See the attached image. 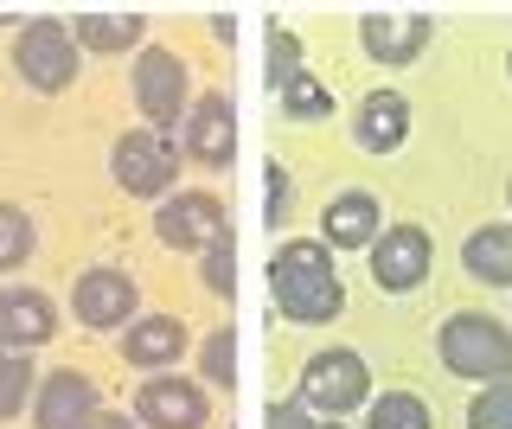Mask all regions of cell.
I'll use <instances>...</instances> for the list:
<instances>
[{
	"mask_svg": "<svg viewBox=\"0 0 512 429\" xmlns=\"http://www.w3.org/2000/svg\"><path fill=\"white\" fill-rule=\"evenodd\" d=\"M199 385L237 391V327H231V321L205 333V346H199Z\"/></svg>",
	"mask_w": 512,
	"mask_h": 429,
	"instance_id": "cell-21",
	"label": "cell"
},
{
	"mask_svg": "<svg viewBox=\"0 0 512 429\" xmlns=\"http://www.w3.org/2000/svg\"><path fill=\"white\" fill-rule=\"evenodd\" d=\"M263 429H314V410L301 404V397H282V404H269Z\"/></svg>",
	"mask_w": 512,
	"mask_h": 429,
	"instance_id": "cell-29",
	"label": "cell"
},
{
	"mask_svg": "<svg viewBox=\"0 0 512 429\" xmlns=\"http://www.w3.org/2000/svg\"><path fill=\"white\" fill-rule=\"evenodd\" d=\"M378 231H384V205L365 186H346L320 205V244L327 250H372Z\"/></svg>",
	"mask_w": 512,
	"mask_h": 429,
	"instance_id": "cell-15",
	"label": "cell"
},
{
	"mask_svg": "<svg viewBox=\"0 0 512 429\" xmlns=\"http://www.w3.org/2000/svg\"><path fill=\"white\" fill-rule=\"evenodd\" d=\"M77 39V52H96V58H116V52H141L148 45V13H77L64 20Z\"/></svg>",
	"mask_w": 512,
	"mask_h": 429,
	"instance_id": "cell-18",
	"label": "cell"
},
{
	"mask_svg": "<svg viewBox=\"0 0 512 429\" xmlns=\"http://www.w3.org/2000/svg\"><path fill=\"white\" fill-rule=\"evenodd\" d=\"M32 391H39L32 353H0V423H13L20 410H32Z\"/></svg>",
	"mask_w": 512,
	"mask_h": 429,
	"instance_id": "cell-22",
	"label": "cell"
},
{
	"mask_svg": "<svg viewBox=\"0 0 512 429\" xmlns=\"http://www.w3.org/2000/svg\"><path fill=\"white\" fill-rule=\"evenodd\" d=\"M436 359L448 378H468V385L512 378V327L487 308H461L436 327Z\"/></svg>",
	"mask_w": 512,
	"mask_h": 429,
	"instance_id": "cell-2",
	"label": "cell"
},
{
	"mask_svg": "<svg viewBox=\"0 0 512 429\" xmlns=\"http://www.w3.org/2000/svg\"><path fill=\"white\" fill-rule=\"evenodd\" d=\"M71 314H77L84 333H128L135 314H141L135 276H128V269H109V263L84 269V276L71 282Z\"/></svg>",
	"mask_w": 512,
	"mask_h": 429,
	"instance_id": "cell-7",
	"label": "cell"
},
{
	"mask_svg": "<svg viewBox=\"0 0 512 429\" xmlns=\"http://www.w3.org/2000/svg\"><path fill=\"white\" fill-rule=\"evenodd\" d=\"M263 186H269V205H263V225L269 231H288V212H295V180H288L282 161L263 167Z\"/></svg>",
	"mask_w": 512,
	"mask_h": 429,
	"instance_id": "cell-28",
	"label": "cell"
},
{
	"mask_svg": "<svg viewBox=\"0 0 512 429\" xmlns=\"http://www.w3.org/2000/svg\"><path fill=\"white\" fill-rule=\"evenodd\" d=\"M128 97L141 109V129H180L192 109V84H186V58L167 45H141L135 65H128Z\"/></svg>",
	"mask_w": 512,
	"mask_h": 429,
	"instance_id": "cell-4",
	"label": "cell"
},
{
	"mask_svg": "<svg viewBox=\"0 0 512 429\" xmlns=\"http://www.w3.org/2000/svg\"><path fill=\"white\" fill-rule=\"evenodd\" d=\"M0 26H7V20H0Z\"/></svg>",
	"mask_w": 512,
	"mask_h": 429,
	"instance_id": "cell-35",
	"label": "cell"
},
{
	"mask_svg": "<svg viewBox=\"0 0 512 429\" xmlns=\"http://www.w3.org/2000/svg\"><path fill=\"white\" fill-rule=\"evenodd\" d=\"M461 269L480 289H512V225H480L461 244Z\"/></svg>",
	"mask_w": 512,
	"mask_h": 429,
	"instance_id": "cell-19",
	"label": "cell"
},
{
	"mask_svg": "<svg viewBox=\"0 0 512 429\" xmlns=\"http://www.w3.org/2000/svg\"><path fill=\"white\" fill-rule=\"evenodd\" d=\"M180 141L160 135V129H128L116 135V148H109V173H116L122 193L135 199H173V180H180Z\"/></svg>",
	"mask_w": 512,
	"mask_h": 429,
	"instance_id": "cell-6",
	"label": "cell"
},
{
	"mask_svg": "<svg viewBox=\"0 0 512 429\" xmlns=\"http://www.w3.org/2000/svg\"><path fill=\"white\" fill-rule=\"evenodd\" d=\"M506 77H512V52H506Z\"/></svg>",
	"mask_w": 512,
	"mask_h": 429,
	"instance_id": "cell-34",
	"label": "cell"
},
{
	"mask_svg": "<svg viewBox=\"0 0 512 429\" xmlns=\"http://www.w3.org/2000/svg\"><path fill=\"white\" fill-rule=\"evenodd\" d=\"M52 333H58V301L45 289H32V282L0 289V353H39V346H52Z\"/></svg>",
	"mask_w": 512,
	"mask_h": 429,
	"instance_id": "cell-13",
	"label": "cell"
},
{
	"mask_svg": "<svg viewBox=\"0 0 512 429\" xmlns=\"http://www.w3.org/2000/svg\"><path fill=\"white\" fill-rule=\"evenodd\" d=\"M141 429H205L212 417V397L205 385H192V378H173V372H154L135 385V410H128Z\"/></svg>",
	"mask_w": 512,
	"mask_h": 429,
	"instance_id": "cell-12",
	"label": "cell"
},
{
	"mask_svg": "<svg viewBox=\"0 0 512 429\" xmlns=\"http://www.w3.org/2000/svg\"><path fill=\"white\" fill-rule=\"evenodd\" d=\"M506 205H512V180H506Z\"/></svg>",
	"mask_w": 512,
	"mask_h": 429,
	"instance_id": "cell-33",
	"label": "cell"
},
{
	"mask_svg": "<svg viewBox=\"0 0 512 429\" xmlns=\"http://www.w3.org/2000/svg\"><path fill=\"white\" fill-rule=\"evenodd\" d=\"M269 301L295 327H327L346 314V282L333 276V250L320 237H288L269 257Z\"/></svg>",
	"mask_w": 512,
	"mask_h": 429,
	"instance_id": "cell-1",
	"label": "cell"
},
{
	"mask_svg": "<svg viewBox=\"0 0 512 429\" xmlns=\"http://www.w3.org/2000/svg\"><path fill=\"white\" fill-rule=\"evenodd\" d=\"M352 141L365 154H397L410 141V97L404 90H365L352 109Z\"/></svg>",
	"mask_w": 512,
	"mask_h": 429,
	"instance_id": "cell-16",
	"label": "cell"
},
{
	"mask_svg": "<svg viewBox=\"0 0 512 429\" xmlns=\"http://www.w3.org/2000/svg\"><path fill=\"white\" fill-rule=\"evenodd\" d=\"M429 269H436V237L423 225H384L378 244H372V282L384 295H416L429 289Z\"/></svg>",
	"mask_w": 512,
	"mask_h": 429,
	"instance_id": "cell-8",
	"label": "cell"
},
{
	"mask_svg": "<svg viewBox=\"0 0 512 429\" xmlns=\"http://www.w3.org/2000/svg\"><path fill=\"white\" fill-rule=\"evenodd\" d=\"M314 429H346V423H314Z\"/></svg>",
	"mask_w": 512,
	"mask_h": 429,
	"instance_id": "cell-32",
	"label": "cell"
},
{
	"mask_svg": "<svg viewBox=\"0 0 512 429\" xmlns=\"http://www.w3.org/2000/svg\"><path fill=\"white\" fill-rule=\"evenodd\" d=\"M212 33H218V45H237V20L231 13H212Z\"/></svg>",
	"mask_w": 512,
	"mask_h": 429,
	"instance_id": "cell-31",
	"label": "cell"
},
{
	"mask_svg": "<svg viewBox=\"0 0 512 429\" xmlns=\"http://www.w3.org/2000/svg\"><path fill=\"white\" fill-rule=\"evenodd\" d=\"M90 429H141L135 417H122V410H96V423Z\"/></svg>",
	"mask_w": 512,
	"mask_h": 429,
	"instance_id": "cell-30",
	"label": "cell"
},
{
	"mask_svg": "<svg viewBox=\"0 0 512 429\" xmlns=\"http://www.w3.org/2000/svg\"><path fill=\"white\" fill-rule=\"evenodd\" d=\"M186 353V321L180 314H135V327L122 333V359L135 372H173V359Z\"/></svg>",
	"mask_w": 512,
	"mask_h": 429,
	"instance_id": "cell-17",
	"label": "cell"
},
{
	"mask_svg": "<svg viewBox=\"0 0 512 429\" xmlns=\"http://www.w3.org/2000/svg\"><path fill=\"white\" fill-rule=\"evenodd\" d=\"M429 13H365L359 20V45H365V58L384 71H410L416 58H423V45H429Z\"/></svg>",
	"mask_w": 512,
	"mask_h": 429,
	"instance_id": "cell-14",
	"label": "cell"
},
{
	"mask_svg": "<svg viewBox=\"0 0 512 429\" xmlns=\"http://www.w3.org/2000/svg\"><path fill=\"white\" fill-rule=\"evenodd\" d=\"M199 282L212 289L218 301H231L237 295V237L224 231L218 244H205V257H199Z\"/></svg>",
	"mask_w": 512,
	"mask_h": 429,
	"instance_id": "cell-25",
	"label": "cell"
},
{
	"mask_svg": "<svg viewBox=\"0 0 512 429\" xmlns=\"http://www.w3.org/2000/svg\"><path fill=\"white\" fill-rule=\"evenodd\" d=\"M231 231V212H224L218 193H173L154 205V237L167 250H192V257H205V244H218V237Z\"/></svg>",
	"mask_w": 512,
	"mask_h": 429,
	"instance_id": "cell-9",
	"label": "cell"
},
{
	"mask_svg": "<svg viewBox=\"0 0 512 429\" xmlns=\"http://www.w3.org/2000/svg\"><path fill=\"white\" fill-rule=\"evenodd\" d=\"M32 250H39V231H32V212L0 199V276H13V269L32 263Z\"/></svg>",
	"mask_w": 512,
	"mask_h": 429,
	"instance_id": "cell-23",
	"label": "cell"
},
{
	"mask_svg": "<svg viewBox=\"0 0 512 429\" xmlns=\"http://www.w3.org/2000/svg\"><path fill=\"white\" fill-rule=\"evenodd\" d=\"M282 116H288V122H327V116H333V97H327V90L314 84L308 71H301L295 84L282 90Z\"/></svg>",
	"mask_w": 512,
	"mask_h": 429,
	"instance_id": "cell-27",
	"label": "cell"
},
{
	"mask_svg": "<svg viewBox=\"0 0 512 429\" xmlns=\"http://www.w3.org/2000/svg\"><path fill=\"white\" fill-rule=\"evenodd\" d=\"M295 397L314 410V417L346 423L359 404H372V365L352 353V346H327V353H314L308 365H301Z\"/></svg>",
	"mask_w": 512,
	"mask_h": 429,
	"instance_id": "cell-3",
	"label": "cell"
},
{
	"mask_svg": "<svg viewBox=\"0 0 512 429\" xmlns=\"http://www.w3.org/2000/svg\"><path fill=\"white\" fill-rule=\"evenodd\" d=\"M180 154H186V161H199V167H212V173H224V167L237 161V109H231L224 90L192 97L186 122H180Z\"/></svg>",
	"mask_w": 512,
	"mask_h": 429,
	"instance_id": "cell-11",
	"label": "cell"
},
{
	"mask_svg": "<svg viewBox=\"0 0 512 429\" xmlns=\"http://www.w3.org/2000/svg\"><path fill=\"white\" fill-rule=\"evenodd\" d=\"M96 410H103V391H96L90 372H77V365L39 372V391H32V429H90Z\"/></svg>",
	"mask_w": 512,
	"mask_h": 429,
	"instance_id": "cell-10",
	"label": "cell"
},
{
	"mask_svg": "<svg viewBox=\"0 0 512 429\" xmlns=\"http://www.w3.org/2000/svg\"><path fill=\"white\" fill-rule=\"evenodd\" d=\"M301 71H308V58H301V39L288 33V26H269V58H263V84H269V90H276V97H282V90L295 84Z\"/></svg>",
	"mask_w": 512,
	"mask_h": 429,
	"instance_id": "cell-24",
	"label": "cell"
},
{
	"mask_svg": "<svg viewBox=\"0 0 512 429\" xmlns=\"http://www.w3.org/2000/svg\"><path fill=\"white\" fill-rule=\"evenodd\" d=\"M365 429H436V410L416 391H384L365 404Z\"/></svg>",
	"mask_w": 512,
	"mask_h": 429,
	"instance_id": "cell-20",
	"label": "cell"
},
{
	"mask_svg": "<svg viewBox=\"0 0 512 429\" xmlns=\"http://www.w3.org/2000/svg\"><path fill=\"white\" fill-rule=\"evenodd\" d=\"M77 39L71 26L52 20V13H32V20H20V33H13V71L26 77L39 97H58V90L77 84Z\"/></svg>",
	"mask_w": 512,
	"mask_h": 429,
	"instance_id": "cell-5",
	"label": "cell"
},
{
	"mask_svg": "<svg viewBox=\"0 0 512 429\" xmlns=\"http://www.w3.org/2000/svg\"><path fill=\"white\" fill-rule=\"evenodd\" d=\"M468 429H512V378H493V385L474 391Z\"/></svg>",
	"mask_w": 512,
	"mask_h": 429,
	"instance_id": "cell-26",
	"label": "cell"
}]
</instances>
